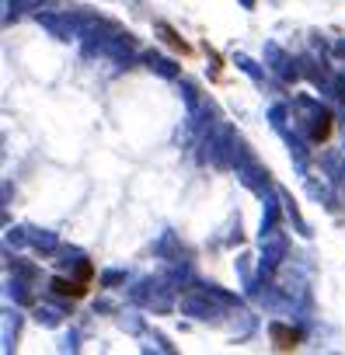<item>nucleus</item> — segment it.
Returning a JSON list of instances; mask_svg holds the SVG:
<instances>
[{
    "mask_svg": "<svg viewBox=\"0 0 345 355\" xmlns=\"http://www.w3.org/2000/svg\"><path fill=\"white\" fill-rule=\"evenodd\" d=\"M269 334H272V345H276V352H293V348H300V341H303V331H296V327H286V324H272L269 327Z\"/></svg>",
    "mask_w": 345,
    "mask_h": 355,
    "instance_id": "nucleus-2",
    "label": "nucleus"
},
{
    "mask_svg": "<svg viewBox=\"0 0 345 355\" xmlns=\"http://www.w3.org/2000/svg\"><path fill=\"white\" fill-rule=\"evenodd\" d=\"M160 35H164V42L171 46V49H175V53H182V56H196V49L175 32V28H171V25H160Z\"/></svg>",
    "mask_w": 345,
    "mask_h": 355,
    "instance_id": "nucleus-3",
    "label": "nucleus"
},
{
    "mask_svg": "<svg viewBox=\"0 0 345 355\" xmlns=\"http://www.w3.org/2000/svg\"><path fill=\"white\" fill-rule=\"evenodd\" d=\"M91 279H94V265H91V261H81V279H77V282H70V279H56V282H53V289H56L60 296L84 300V296H87V289H91Z\"/></svg>",
    "mask_w": 345,
    "mask_h": 355,
    "instance_id": "nucleus-1",
    "label": "nucleus"
}]
</instances>
